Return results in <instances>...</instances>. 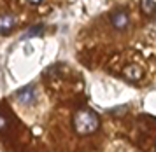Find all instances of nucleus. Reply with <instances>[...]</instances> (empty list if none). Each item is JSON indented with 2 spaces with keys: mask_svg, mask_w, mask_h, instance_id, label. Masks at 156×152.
Masks as SVG:
<instances>
[{
  "mask_svg": "<svg viewBox=\"0 0 156 152\" xmlns=\"http://www.w3.org/2000/svg\"><path fill=\"white\" fill-rule=\"evenodd\" d=\"M18 100L23 105L34 103L35 102V89H34V86H27V88H23V89L18 91Z\"/></svg>",
  "mask_w": 156,
  "mask_h": 152,
  "instance_id": "4",
  "label": "nucleus"
},
{
  "mask_svg": "<svg viewBox=\"0 0 156 152\" xmlns=\"http://www.w3.org/2000/svg\"><path fill=\"white\" fill-rule=\"evenodd\" d=\"M125 77L128 81H139L142 77V70L137 65H130L128 68H125Z\"/></svg>",
  "mask_w": 156,
  "mask_h": 152,
  "instance_id": "5",
  "label": "nucleus"
},
{
  "mask_svg": "<svg viewBox=\"0 0 156 152\" xmlns=\"http://www.w3.org/2000/svg\"><path fill=\"white\" fill-rule=\"evenodd\" d=\"M16 26V18L11 16V14H4L0 16V35H9Z\"/></svg>",
  "mask_w": 156,
  "mask_h": 152,
  "instance_id": "3",
  "label": "nucleus"
},
{
  "mask_svg": "<svg viewBox=\"0 0 156 152\" xmlns=\"http://www.w3.org/2000/svg\"><path fill=\"white\" fill-rule=\"evenodd\" d=\"M142 11L146 14H154L156 12V2L154 0H142Z\"/></svg>",
  "mask_w": 156,
  "mask_h": 152,
  "instance_id": "6",
  "label": "nucleus"
},
{
  "mask_svg": "<svg viewBox=\"0 0 156 152\" xmlns=\"http://www.w3.org/2000/svg\"><path fill=\"white\" fill-rule=\"evenodd\" d=\"M42 32H44V26H41V25H39V26H34V28H30L28 32L23 35V39H34L35 35H41Z\"/></svg>",
  "mask_w": 156,
  "mask_h": 152,
  "instance_id": "7",
  "label": "nucleus"
},
{
  "mask_svg": "<svg viewBox=\"0 0 156 152\" xmlns=\"http://www.w3.org/2000/svg\"><path fill=\"white\" fill-rule=\"evenodd\" d=\"M28 2L32 4V5H39L41 2H44V0H28Z\"/></svg>",
  "mask_w": 156,
  "mask_h": 152,
  "instance_id": "9",
  "label": "nucleus"
},
{
  "mask_svg": "<svg viewBox=\"0 0 156 152\" xmlns=\"http://www.w3.org/2000/svg\"><path fill=\"white\" fill-rule=\"evenodd\" d=\"M128 23H130V18H128V14L123 11V9H118V11H114L111 14V25L114 28H118V30H125L128 28Z\"/></svg>",
  "mask_w": 156,
  "mask_h": 152,
  "instance_id": "2",
  "label": "nucleus"
},
{
  "mask_svg": "<svg viewBox=\"0 0 156 152\" xmlns=\"http://www.w3.org/2000/svg\"><path fill=\"white\" fill-rule=\"evenodd\" d=\"M4 128H5V119L0 116V130H4Z\"/></svg>",
  "mask_w": 156,
  "mask_h": 152,
  "instance_id": "8",
  "label": "nucleus"
},
{
  "mask_svg": "<svg viewBox=\"0 0 156 152\" xmlns=\"http://www.w3.org/2000/svg\"><path fill=\"white\" fill-rule=\"evenodd\" d=\"M100 119L90 109H81L74 114V130L79 135H91L98 130Z\"/></svg>",
  "mask_w": 156,
  "mask_h": 152,
  "instance_id": "1",
  "label": "nucleus"
}]
</instances>
